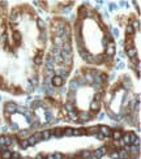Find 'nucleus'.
<instances>
[{
    "mask_svg": "<svg viewBox=\"0 0 141 159\" xmlns=\"http://www.w3.org/2000/svg\"><path fill=\"white\" fill-rule=\"evenodd\" d=\"M26 139H28V142H29V146H35V145H37V144H38V142L35 141V138H34L33 136L28 137V138H26Z\"/></svg>",
    "mask_w": 141,
    "mask_h": 159,
    "instance_id": "nucleus-39",
    "label": "nucleus"
},
{
    "mask_svg": "<svg viewBox=\"0 0 141 159\" xmlns=\"http://www.w3.org/2000/svg\"><path fill=\"white\" fill-rule=\"evenodd\" d=\"M116 54V44L114 40H110L108 44L104 47V56L107 57H114V55Z\"/></svg>",
    "mask_w": 141,
    "mask_h": 159,
    "instance_id": "nucleus-1",
    "label": "nucleus"
},
{
    "mask_svg": "<svg viewBox=\"0 0 141 159\" xmlns=\"http://www.w3.org/2000/svg\"><path fill=\"white\" fill-rule=\"evenodd\" d=\"M124 145H131L129 144V133H125V134H123V137H121V139H120Z\"/></svg>",
    "mask_w": 141,
    "mask_h": 159,
    "instance_id": "nucleus-33",
    "label": "nucleus"
},
{
    "mask_svg": "<svg viewBox=\"0 0 141 159\" xmlns=\"http://www.w3.org/2000/svg\"><path fill=\"white\" fill-rule=\"evenodd\" d=\"M13 38L16 42H21V33H18V31H14L13 33Z\"/></svg>",
    "mask_w": 141,
    "mask_h": 159,
    "instance_id": "nucleus-41",
    "label": "nucleus"
},
{
    "mask_svg": "<svg viewBox=\"0 0 141 159\" xmlns=\"http://www.w3.org/2000/svg\"><path fill=\"white\" fill-rule=\"evenodd\" d=\"M103 61H104V55H97V56H94V63L96 64H102Z\"/></svg>",
    "mask_w": 141,
    "mask_h": 159,
    "instance_id": "nucleus-32",
    "label": "nucleus"
},
{
    "mask_svg": "<svg viewBox=\"0 0 141 159\" xmlns=\"http://www.w3.org/2000/svg\"><path fill=\"white\" fill-rule=\"evenodd\" d=\"M107 115L111 117V119H113V121H114V119H115V114H113V111L108 110V111H107Z\"/></svg>",
    "mask_w": 141,
    "mask_h": 159,
    "instance_id": "nucleus-49",
    "label": "nucleus"
},
{
    "mask_svg": "<svg viewBox=\"0 0 141 159\" xmlns=\"http://www.w3.org/2000/svg\"><path fill=\"white\" fill-rule=\"evenodd\" d=\"M8 131V127H3V132H7Z\"/></svg>",
    "mask_w": 141,
    "mask_h": 159,
    "instance_id": "nucleus-56",
    "label": "nucleus"
},
{
    "mask_svg": "<svg viewBox=\"0 0 141 159\" xmlns=\"http://www.w3.org/2000/svg\"><path fill=\"white\" fill-rule=\"evenodd\" d=\"M79 156L81 159H90L92 158V151L90 150H86V149H85V150H81L79 153Z\"/></svg>",
    "mask_w": 141,
    "mask_h": 159,
    "instance_id": "nucleus-17",
    "label": "nucleus"
},
{
    "mask_svg": "<svg viewBox=\"0 0 141 159\" xmlns=\"http://www.w3.org/2000/svg\"><path fill=\"white\" fill-rule=\"evenodd\" d=\"M106 81H107V76H106V74H103V73H97L96 76H94V82L93 84L102 86L104 82H106Z\"/></svg>",
    "mask_w": 141,
    "mask_h": 159,
    "instance_id": "nucleus-4",
    "label": "nucleus"
},
{
    "mask_svg": "<svg viewBox=\"0 0 141 159\" xmlns=\"http://www.w3.org/2000/svg\"><path fill=\"white\" fill-rule=\"evenodd\" d=\"M108 155H110L111 159H119V156H118V150H110Z\"/></svg>",
    "mask_w": 141,
    "mask_h": 159,
    "instance_id": "nucleus-40",
    "label": "nucleus"
},
{
    "mask_svg": "<svg viewBox=\"0 0 141 159\" xmlns=\"http://www.w3.org/2000/svg\"><path fill=\"white\" fill-rule=\"evenodd\" d=\"M42 133V141H47L52 137V129H45V131H41Z\"/></svg>",
    "mask_w": 141,
    "mask_h": 159,
    "instance_id": "nucleus-12",
    "label": "nucleus"
},
{
    "mask_svg": "<svg viewBox=\"0 0 141 159\" xmlns=\"http://www.w3.org/2000/svg\"><path fill=\"white\" fill-rule=\"evenodd\" d=\"M11 128L13 129V131H18V125H17V124H12Z\"/></svg>",
    "mask_w": 141,
    "mask_h": 159,
    "instance_id": "nucleus-52",
    "label": "nucleus"
},
{
    "mask_svg": "<svg viewBox=\"0 0 141 159\" xmlns=\"http://www.w3.org/2000/svg\"><path fill=\"white\" fill-rule=\"evenodd\" d=\"M18 145H20V148L22 149V150H26V149L29 148V142H28V139H20V141H18Z\"/></svg>",
    "mask_w": 141,
    "mask_h": 159,
    "instance_id": "nucleus-31",
    "label": "nucleus"
},
{
    "mask_svg": "<svg viewBox=\"0 0 141 159\" xmlns=\"http://www.w3.org/2000/svg\"><path fill=\"white\" fill-rule=\"evenodd\" d=\"M68 119L73 120V121H77V120H79V111H77V110L69 111V112H68ZM70 120H69V121H70Z\"/></svg>",
    "mask_w": 141,
    "mask_h": 159,
    "instance_id": "nucleus-16",
    "label": "nucleus"
},
{
    "mask_svg": "<svg viewBox=\"0 0 141 159\" xmlns=\"http://www.w3.org/2000/svg\"><path fill=\"white\" fill-rule=\"evenodd\" d=\"M31 128H39V123H34V124H31Z\"/></svg>",
    "mask_w": 141,
    "mask_h": 159,
    "instance_id": "nucleus-54",
    "label": "nucleus"
},
{
    "mask_svg": "<svg viewBox=\"0 0 141 159\" xmlns=\"http://www.w3.org/2000/svg\"><path fill=\"white\" fill-rule=\"evenodd\" d=\"M54 158L55 159H64V155L62 153H55L54 154Z\"/></svg>",
    "mask_w": 141,
    "mask_h": 159,
    "instance_id": "nucleus-46",
    "label": "nucleus"
},
{
    "mask_svg": "<svg viewBox=\"0 0 141 159\" xmlns=\"http://www.w3.org/2000/svg\"><path fill=\"white\" fill-rule=\"evenodd\" d=\"M84 134H86V131H85V129L76 128V129H73V133H72V136L79 137V136H84Z\"/></svg>",
    "mask_w": 141,
    "mask_h": 159,
    "instance_id": "nucleus-27",
    "label": "nucleus"
},
{
    "mask_svg": "<svg viewBox=\"0 0 141 159\" xmlns=\"http://www.w3.org/2000/svg\"><path fill=\"white\" fill-rule=\"evenodd\" d=\"M46 155H43V154H38L37 156H35V159H45Z\"/></svg>",
    "mask_w": 141,
    "mask_h": 159,
    "instance_id": "nucleus-53",
    "label": "nucleus"
},
{
    "mask_svg": "<svg viewBox=\"0 0 141 159\" xmlns=\"http://www.w3.org/2000/svg\"><path fill=\"white\" fill-rule=\"evenodd\" d=\"M12 159H21V155L18 151H12Z\"/></svg>",
    "mask_w": 141,
    "mask_h": 159,
    "instance_id": "nucleus-42",
    "label": "nucleus"
},
{
    "mask_svg": "<svg viewBox=\"0 0 141 159\" xmlns=\"http://www.w3.org/2000/svg\"><path fill=\"white\" fill-rule=\"evenodd\" d=\"M31 134H30V131L29 129H22V131H20L18 132V139H26L28 137H30Z\"/></svg>",
    "mask_w": 141,
    "mask_h": 159,
    "instance_id": "nucleus-13",
    "label": "nucleus"
},
{
    "mask_svg": "<svg viewBox=\"0 0 141 159\" xmlns=\"http://www.w3.org/2000/svg\"><path fill=\"white\" fill-rule=\"evenodd\" d=\"M101 99H102V94L97 93L96 95H94V100H96V102H101Z\"/></svg>",
    "mask_w": 141,
    "mask_h": 159,
    "instance_id": "nucleus-45",
    "label": "nucleus"
},
{
    "mask_svg": "<svg viewBox=\"0 0 141 159\" xmlns=\"http://www.w3.org/2000/svg\"><path fill=\"white\" fill-rule=\"evenodd\" d=\"M72 133H73V128L63 129V136H65V137H72Z\"/></svg>",
    "mask_w": 141,
    "mask_h": 159,
    "instance_id": "nucleus-34",
    "label": "nucleus"
},
{
    "mask_svg": "<svg viewBox=\"0 0 141 159\" xmlns=\"http://www.w3.org/2000/svg\"><path fill=\"white\" fill-rule=\"evenodd\" d=\"M0 158H1V159H11L12 158V151L11 150H4V151H1V154H0Z\"/></svg>",
    "mask_w": 141,
    "mask_h": 159,
    "instance_id": "nucleus-28",
    "label": "nucleus"
},
{
    "mask_svg": "<svg viewBox=\"0 0 141 159\" xmlns=\"http://www.w3.org/2000/svg\"><path fill=\"white\" fill-rule=\"evenodd\" d=\"M118 156L119 159H129V153H128L127 150H124V149H120V150H118Z\"/></svg>",
    "mask_w": 141,
    "mask_h": 159,
    "instance_id": "nucleus-18",
    "label": "nucleus"
},
{
    "mask_svg": "<svg viewBox=\"0 0 141 159\" xmlns=\"http://www.w3.org/2000/svg\"><path fill=\"white\" fill-rule=\"evenodd\" d=\"M92 120V114L87 112V111H82V112H79V120L77 121L80 123H87Z\"/></svg>",
    "mask_w": 141,
    "mask_h": 159,
    "instance_id": "nucleus-5",
    "label": "nucleus"
},
{
    "mask_svg": "<svg viewBox=\"0 0 141 159\" xmlns=\"http://www.w3.org/2000/svg\"><path fill=\"white\" fill-rule=\"evenodd\" d=\"M82 78L85 80L86 85H93V82H94V76L90 73V71H86V72H85V74L82 76Z\"/></svg>",
    "mask_w": 141,
    "mask_h": 159,
    "instance_id": "nucleus-8",
    "label": "nucleus"
},
{
    "mask_svg": "<svg viewBox=\"0 0 141 159\" xmlns=\"http://www.w3.org/2000/svg\"><path fill=\"white\" fill-rule=\"evenodd\" d=\"M99 132L104 137H111V134H113V129L110 127H107V125H99Z\"/></svg>",
    "mask_w": 141,
    "mask_h": 159,
    "instance_id": "nucleus-7",
    "label": "nucleus"
},
{
    "mask_svg": "<svg viewBox=\"0 0 141 159\" xmlns=\"http://www.w3.org/2000/svg\"><path fill=\"white\" fill-rule=\"evenodd\" d=\"M31 136H33L34 138H35V141H37V142H41V141H42V133H41V131L34 132V133L31 134Z\"/></svg>",
    "mask_w": 141,
    "mask_h": 159,
    "instance_id": "nucleus-35",
    "label": "nucleus"
},
{
    "mask_svg": "<svg viewBox=\"0 0 141 159\" xmlns=\"http://www.w3.org/2000/svg\"><path fill=\"white\" fill-rule=\"evenodd\" d=\"M104 116H106V114H104V112H101V114L98 115V117H99V119H104Z\"/></svg>",
    "mask_w": 141,
    "mask_h": 159,
    "instance_id": "nucleus-55",
    "label": "nucleus"
},
{
    "mask_svg": "<svg viewBox=\"0 0 141 159\" xmlns=\"http://www.w3.org/2000/svg\"><path fill=\"white\" fill-rule=\"evenodd\" d=\"M68 103H70V104H75L76 103V93L75 91H69L68 90Z\"/></svg>",
    "mask_w": 141,
    "mask_h": 159,
    "instance_id": "nucleus-20",
    "label": "nucleus"
},
{
    "mask_svg": "<svg viewBox=\"0 0 141 159\" xmlns=\"http://www.w3.org/2000/svg\"><path fill=\"white\" fill-rule=\"evenodd\" d=\"M62 51H64V52H67V54H72V44H70V42H68V43H63V46H62Z\"/></svg>",
    "mask_w": 141,
    "mask_h": 159,
    "instance_id": "nucleus-23",
    "label": "nucleus"
},
{
    "mask_svg": "<svg viewBox=\"0 0 141 159\" xmlns=\"http://www.w3.org/2000/svg\"><path fill=\"white\" fill-rule=\"evenodd\" d=\"M4 110H5V112L9 115L17 114V104L14 102H8V103H5V106H4Z\"/></svg>",
    "mask_w": 141,
    "mask_h": 159,
    "instance_id": "nucleus-2",
    "label": "nucleus"
},
{
    "mask_svg": "<svg viewBox=\"0 0 141 159\" xmlns=\"http://www.w3.org/2000/svg\"><path fill=\"white\" fill-rule=\"evenodd\" d=\"M125 55H127L129 59H132V57H136V55H137V50H136V47L128 49L127 51H125Z\"/></svg>",
    "mask_w": 141,
    "mask_h": 159,
    "instance_id": "nucleus-24",
    "label": "nucleus"
},
{
    "mask_svg": "<svg viewBox=\"0 0 141 159\" xmlns=\"http://www.w3.org/2000/svg\"><path fill=\"white\" fill-rule=\"evenodd\" d=\"M7 141V136H0V146H4Z\"/></svg>",
    "mask_w": 141,
    "mask_h": 159,
    "instance_id": "nucleus-43",
    "label": "nucleus"
},
{
    "mask_svg": "<svg viewBox=\"0 0 141 159\" xmlns=\"http://www.w3.org/2000/svg\"><path fill=\"white\" fill-rule=\"evenodd\" d=\"M0 100H1V95H0Z\"/></svg>",
    "mask_w": 141,
    "mask_h": 159,
    "instance_id": "nucleus-58",
    "label": "nucleus"
},
{
    "mask_svg": "<svg viewBox=\"0 0 141 159\" xmlns=\"http://www.w3.org/2000/svg\"><path fill=\"white\" fill-rule=\"evenodd\" d=\"M37 25H38V28H39L41 30H46V22L43 20L38 18V20H37Z\"/></svg>",
    "mask_w": 141,
    "mask_h": 159,
    "instance_id": "nucleus-36",
    "label": "nucleus"
},
{
    "mask_svg": "<svg viewBox=\"0 0 141 159\" xmlns=\"http://www.w3.org/2000/svg\"><path fill=\"white\" fill-rule=\"evenodd\" d=\"M125 33H127V35H128V37H131V35H135L136 30L133 29V26L131 25V24H128V25L125 26Z\"/></svg>",
    "mask_w": 141,
    "mask_h": 159,
    "instance_id": "nucleus-26",
    "label": "nucleus"
},
{
    "mask_svg": "<svg viewBox=\"0 0 141 159\" xmlns=\"http://www.w3.org/2000/svg\"><path fill=\"white\" fill-rule=\"evenodd\" d=\"M129 156H137L140 154V146H135V145H129Z\"/></svg>",
    "mask_w": 141,
    "mask_h": 159,
    "instance_id": "nucleus-11",
    "label": "nucleus"
},
{
    "mask_svg": "<svg viewBox=\"0 0 141 159\" xmlns=\"http://www.w3.org/2000/svg\"><path fill=\"white\" fill-rule=\"evenodd\" d=\"M63 110H65L67 112H69V111H72V110H75V107H73V104H70V103H64L63 104Z\"/></svg>",
    "mask_w": 141,
    "mask_h": 159,
    "instance_id": "nucleus-37",
    "label": "nucleus"
},
{
    "mask_svg": "<svg viewBox=\"0 0 141 159\" xmlns=\"http://www.w3.org/2000/svg\"><path fill=\"white\" fill-rule=\"evenodd\" d=\"M11 159H12V158H11Z\"/></svg>",
    "mask_w": 141,
    "mask_h": 159,
    "instance_id": "nucleus-59",
    "label": "nucleus"
},
{
    "mask_svg": "<svg viewBox=\"0 0 141 159\" xmlns=\"http://www.w3.org/2000/svg\"><path fill=\"white\" fill-rule=\"evenodd\" d=\"M21 159H29V158H21Z\"/></svg>",
    "mask_w": 141,
    "mask_h": 159,
    "instance_id": "nucleus-57",
    "label": "nucleus"
},
{
    "mask_svg": "<svg viewBox=\"0 0 141 159\" xmlns=\"http://www.w3.org/2000/svg\"><path fill=\"white\" fill-rule=\"evenodd\" d=\"M33 61H34L35 65H41V64L43 63V54H42V52H39L38 55H35L34 59H33Z\"/></svg>",
    "mask_w": 141,
    "mask_h": 159,
    "instance_id": "nucleus-21",
    "label": "nucleus"
},
{
    "mask_svg": "<svg viewBox=\"0 0 141 159\" xmlns=\"http://www.w3.org/2000/svg\"><path fill=\"white\" fill-rule=\"evenodd\" d=\"M45 159H55L54 158V154H47V155L45 156Z\"/></svg>",
    "mask_w": 141,
    "mask_h": 159,
    "instance_id": "nucleus-51",
    "label": "nucleus"
},
{
    "mask_svg": "<svg viewBox=\"0 0 141 159\" xmlns=\"http://www.w3.org/2000/svg\"><path fill=\"white\" fill-rule=\"evenodd\" d=\"M79 89H80V85H79V82H77V80H76V78H73L72 81H69V85H68V90L77 93V90H79Z\"/></svg>",
    "mask_w": 141,
    "mask_h": 159,
    "instance_id": "nucleus-9",
    "label": "nucleus"
},
{
    "mask_svg": "<svg viewBox=\"0 0 141 159\" xmlns=\"http://www.w3.org/2000/svg\"><path fill=\"white\" fill-rule=\"evenodd\" d=\"M124 67H125V64H124V63H119V64H118V67H116V69H123V68H124Z\"/></svg>",
    "mask_w": 141,
    "mask_h": 159,
    "instance_id": "nucleus-50",
    "label": "nucleus"
},
{
    "mask_svg": "<svg viewBox=\"0 0 141 159\" xmlns=\"http://www.w3.org/2000/svg\"><path fill=\"white\" fill-rule=\"evenodd\" d=\"M96 137H97V138H98V139H104V138H106V137H104L103 134L101 133V132H98V133L96 134Z\"/></svg>",
    "mask_w": 141,
    "mask_h": 159,
    "instance_id": "nucleus-48",
    "label": "nucleus"
},
{
    "mask_svg": "<svg viewBox=\"0 0 141 159\" xmlns=\"http://www.w3.org/2000/svg\"><path fill=\"white\" fill-rule=\"evenodd\" d=\"M111 33H113V35H114V37H119V30H118V29H116V28H111Z\"/></svg>",
    "mask_w": 141,
    "mask_h": 159,
    "instance_id": "nucleus-44",
    "label": "nucleus"
},
{
    "mask_svg": "<svg viewBox=\"0 0 141 159\" xmlns=\"http://www.w3.org/2000/svg\"><path fill=\"white\" fill-rule=\"evenodd\" d=\"M131 86H132V82H131V80L128 76L123 77V89H125V90H129Z\"/></svg>",
    "mask_w": 141,
    "mask_h": 159,
    "instance_id": "nucleus-19",
    "label": "nucleus"
},
{
    "mask_svg": "<svg viewBox=\"0 0 141 159\" xmlns=\"http://www.w3.org/2000/svg\"><path fill=\"white\" fill-rule=\"evenodd\" d=\"M52 137H56V138L63 137V128H55V129H52Z\"/></svg>",
    "mask_w": 141,
    "mask_h": 159,
    "instance_id": "nucleus-25",
    "label": "nucleus"
},
{
    "mask_svg": "<svg viewBox=\"0 0 141 159\" xmlns=\"http://www.w3.org/2000/svg\"><path fill=\"white\" fill-rule=\"evenodd\" d=\"M46 35H47V31H46V30H41L39 38H41V42H42V43H45L46 39H47V37H46Z\"/></svg>",
    "mask_w": 141,
    "mask_h": 159,
    "instance_id": "nucleus-38",
    "label": "nucleus"
},
{
    "mask_svg": "<svg viewBox=\"0 0 141 159\" xmlns=\"http://www.w3.org/2000/svg\"><path fill=\"white\" fill-rule=\"evenodd\" d=\"M64 81L65 80H63L60 76H56V74H55V76L52 77V80H51L52 88H62V86L64 85Z\"/></svg>",
    "mask_w": 141,
    "mask_h": 159,
    "instance_id": "nucleus-6",
    "label": "nucleus"
},
{
    "mask_svg": "<svg viewBox=\"0 0 141 159\" xmlns=\"http://www.w3.org/2000/svg\"><path fill=\"white\" fill-rule=\"evenodd\" d=\"M99 108H101V102H96V100H93V102L90 103V110L93 111H99Z\"/></svg>",
    "mask_w": 141,
    "mask_h": 159,
    "instance_id": "nucleus-29",
    "label": "nucleus"
},
{
    "mask_svg": "<svg viewBox=\"0 0 141 159\" xmlns=\"http://www.w3.org/2000/svg\"><path fill=\"white\" fill-rule=\"evenodd\" d=\"M45 115H46V119H47V123L48 124H51V123H54V115H52V111L50 110V108H46L45 110Z\"/></svg>",
    "mask_w": 141,
    "mask_h": 159,
    "instance_id": "nucleus-14",
    "label": "nucleus"
},
{
    "mask_svg": "<svg viewBox=\"0 0 141 159\" xmlns=\"http://www.w3.org/2000/svg\"><path fill=\"white\" fill-rule=\"evenodd\" d=\"M123 131L121 129H115V131H113V134H111V137H113V139L115 142H118V141H120L121 139V137H123Z\"/></svg>",
    "mask_w": 141,
    "mask_h": 159,
    "instance_id": "nucleus-10",
    "label": "nucleus"
},
{
    "mask_svg": "<svg viewBox=\"0 0 141 159\" xmlns=\"http://www.w3.org/2000/svg\"><path fill=\"white\" fill-rule=\"evenodd\" d=\"M111 34L110 33H104V35H103V38H102V46H103V47H106V46L108 44V42H110L111 40Z\"/></svg>",
    "mask_w": 141,
    "mask_h": 159,
    "instance_id": "nucleus-22",
    "label": "nucleus"
},
{
    "mask_svg": "<svg viewBox=\"0 0 141 159\" xmlns=\"http://www.w3.org/2000/svg\"><path fill=\"white\" fill-rule=\"evenodd\" d=\"M85 131H86L87 136H92V134H94V136H96V134L99 132V125H94V127H90V128L85 129Z\"/></svg>",
    "mask_w": 141,
    "mask_h": 159,
    "instance_id": "nucleus-15",
    "label": "nucleus"
},
{
    "mask_svg": "<svg viewBox=\"0 0 141 159\" xmlns=\"http://www.w3.org/2000/svg\"><path fill=\"white\" fill-rule=\"evenodd\" d=\"M116 8H118V7H116V4H114V3L108 4V9H110V11H115Z\"/></svg>",
    "mask_w": 141,
    "mask_h": 159,
    "instance_id": "nucleus-47",
    "label": "nucleus"
},
{
    "mask_svg": "<svg viewBox=\"0 0 141 159\" xmlns=\"http://www.w3.org/2000/svg\"><path fill=\"white\" fill-rule=\"evenodd\" d=\"M8 39H9L8 34H7L5 31H3V33L0 34V43H1V44H5L7 40H8Z\"/></svg>",
    "mask_w": 141,
    "mask_h": 159,
    "instance_id": "nucleus-30",
    "label": "nucleus"
},
{
    "mask_svg": "<svg viewBox=\"0 0 141 159\" xmlns=\"http://www.w3.org/2000/svg\"><path fill=\"white\" fill-rule=\"evenodd\" d=\"M106 153H107V148H106V146H102V148L96 149V150L92 153V155L96 159H101L103 155H106Z\"/></svg>",
    "mask_w": 141,
    "mask_h": 159,
    "instance_id": "nucleus-3",
    "label": "nucleus"
}]
</instances>
